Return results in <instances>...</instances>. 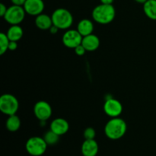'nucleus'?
I'll return each mask as SVG.
<instances>
[{"instance_id": "obj_1", "label": "nucleus", "mask_w": 156, "mask_h": 156, "mask_svg": "<svg viewBox=\"0 0 156 156\" xmlns=\"http://www.w3.org/2000/svg\"><path fill=\"white\" fill-rule=\"evenodd\" d=\"M127 129L126 123L123 119L114 117L107 123L105 127V133L108 139L117 140L125 135Z\"/></svg>"}, {"instance_id": "obj_2", "label": "nucleus", "mask_w": 156, "mask_h": 156, "mask_svg": "<svg viewBox=\"0 0 156 156\" xmlns=\"http://www.w3.org/2000/svg\"><path fill=\"white\" fill-rule=\"evenodd\" d=\"M116 15V11L113 5L101 4L92 11V18L97 23L108 24L112 22Z\"/></svg>"}, {"instance_id": "obj_3", "label": "nucleus", "mask_w": 156, "mask_h": 156, "mask_svg": "<svg viewBox=\"0 0 156 156\" xmlns=\"http://www.w3.org/2000/svg\"><path fill=\"white\" fill-rule=\"evenodd\" d=\"M53 24L59 29H68L73 23V17L71 12L66 9H57L51 16Z\"/></svg>"}, {"instance_id": "obj_4", "label": "nucleus", "mask_w": 156, "mask_h": 156, "mask_svg": "<svg viewBox=\"0 0 156 156\" xmlns=\"http://www.w3.org/2000/svg\"><path fill=\"white\" fill-rule=\"evenodd\" d=\"M48 145L44 138L33 136L28 139L25 145L26 150L29 155L32 156H41L45 153Z\"/></svg>"}, {"instance_id": "obj_5", "label": "nucleus", "mask_w": 156, "mask_h": 156, "mask_svg": "<svg viewBox=\"0 0 156 156\" xmlns=\"http://www.w3.org/2000/svg\"><path fill=\"white\" fill-rule=\"evenodd\" d=\"M19 103L16 98L10 94H2L0 98V111L8 116L14 115L18 111Z\"/></svg>"}, {"instance_id": "obj_6", "label": "nucleus", "mask_w": 156, "mask_h": 156, "mask_svg": "<svg viewBox=\"0 0 156 156\" xmlns=\"http://www.w3.org/2000/svg\"><path fill=\"white\" fill-rule=\"evenodd\" d=\"M25 10L23 6L13 5L8 8L5 15L3 17L4 19L11 25L19 24L23 21L25 17Z\"/></svg>"}, {"instance_id": "obj_7", "label": "nucleus", "mask_w": 156, "mask_h": 156, "mask_svg": "<svg viewBox=\"0 0 156 156\" xmlns=\"http://www.w3.org/2000/svg\"><path fill=\"white\" fill-rule=\"evenodd\" d=\"M83 37L77 30H69L62 36V43L68 48L75 49L82 44Z\"/></svg>"}, {"instance_id": "obj_8", "label": "nucleus", "mask_w": 156, "mask_h": 156, "mask_svg": "<svg viewBox=\"0 0 156 156\" xmlns=\"http://www.w3.org/2000/svg\"><path fill=\"white\" fill-rule=\"evenodd\" d=\"M34 115L41 121H47L52 115L51 106L44 101H41L35 104L34 108Z\"/></svg>"}, {"instance_id": "obj_9", "label": "nucleus", "mask_w": 156, "mask_h": 156, "mask_svg": "<svg viewBox=\"0 0 156 156\" xmlns=\"http://www.w3.org/2000/svg\"><path fill=\"white\" fill-rule=\"evenodd\" d=\"M104 111L109 117H118L123 111V106L119 101L114 98H109L104 105Z\"/></svg>"}, {"instance_id": "obj_10", "label": "nucleus", "mask_w": 156, "mask_h": 156, "mask_svg": "<svg viewBox=\"0 0 156 156\" xmlns=\"http://www.w3.org/2000/svg\"><path fill=\"white\" fill-rule=\"evenodd\" d=\"M44 6L43 0H26L23 7L26 13L33 16H37L42 14L44 10Z\"/></svg>"}, {"instance_id": "obj_11", "label": "nucleus", "mask_w": 156, "mask_h": 156, "mask_svg": "<svg viewBox=\"0 0 156 156\" xmlns=\"http://www.w3.org/2000/svg\"><path fill=\"white\" fill-rule=\"evenodd\" d=\"M69 129V125L67 120L62 118H56L50 123V129L59 136L66 133Z\"/></svg>"}, {"instance_id": "obj_12", "label": "nucleus", "mask_w": 156, "mask_h": 156, "mask_svg": "<svg viewBox=\"0 0 156 156\" xmlns=\"http://www.w3.org/2000/svg\"><path fill=\"white\" fill-rule=\"evenodd\" d=\"M98 145L94 140H85L82 145L83 156H96L98 152Z\"/></svg>"}, {"instance_id": "obj_13", "label": "nucleus", "mask_w": 156, "mask_h": 156, "mask_svg": "<svg viewBox=\"0 0 156 156\" xmlns=\"http://www.w3.org/2000/svg\"><path fill=\"white\" fill-rule=\"evenodd\" d=\"M82 44L86 51H94L99 47L100 40L96 35L91 34L88 36L83 37Z\"/></svg>"}, {"instance_id": "obj_14", "label": "nucleus", "mask_w": 156, "mask_h": 156, "mask_svg": "<svg viewBox=\"0 0 156 156\" xmlns=\"http://www.w3.org/2000/svg\"><path fill=\"white\" fill-rule=\"evenodd\" d=\"M35 24L41 30H50L53 25V20L51 17L46 14H41L35 18Z\"/></svg>"}, {"instance_id": "obj_15", "label": "nucleus", "mask_w": 156, "mask_h": 156, "mask_svg": "<svg viewBox=\"0 0 156 156\" xmlns=\"http://www.w3.org/2000/svg\"><path fill=\"white\" fill-rule=\"evenodd\" d=\"M77 30L82 37L91 34L94 30V24L89 19H82L77 25Z\"/></svg>"}, {"instance_id": "obj_16", "label": "nucleus", "mask_w": 156, "mask_h": 156, "mask_svg": "<svg viewBox=\"0 0 156 156\" xmlns=\"http://www.w3.org/2000/svg\"><path fill=\"white\" fill-rule=\"evenodd\" d=\"M143 11L148 18L156 21V0H147L143 4Z\"/></svg>"}, {"instance_id": "obj_17", "label": "nucleus", "mask_w": 156, "mask_h": 156, "mask_svg": "<svg viewBox=\"0 0 156 156\" xmlns=\"http://www.w3.org/2000/svg\"><path fill=\"white\" fill-rule=\"evenodd\" d=\"M7 36L10 41L18 42L23 36V30L18 24L12 25L7 31Z\"/></svg>"}, {"instance_id": "obj_18", "label": "nucleus", "mask_w": 156, "mask_h": 156, "mask_svg": "<svg viewBox=\"0 0 156 156\" xmlns=\"http://www.w3.org/2000/svg\"><path fill=\"white\" fill-rule=\"evenodd\" d=\"M5 126L8 130L10 132H15V131L18 130L21 126L20 118L15 114L9 116V118L6 120Z\"/></svg>"}, {"instance_id": "obj_19", "label": "nucleus", "mask_w": 156, "mask_h": 156, "mask_svg": "<svg viewBox=\"0 0 156 156\" xmlns=\"http://www.w3.org/2000/svg\"><path fill=\"white\" fill-rule=\"evenodd\" d=\"M59 136L57 135L56 133H55L54 132L50 129V131H47L45 134H44V139L46 141L47 144L48 146H53V145L56 144L59 141Z\"/></svg>"}, {"instance_id": "obj_20", "label": "nucleus", "mask_w": 156, "mask_h": 156, "mask_svg": "<svg viewBox=\"0 0 156 156\" xmlns=\"http://www.w3.org/2000/svg\"><path fill=\"white\" fill-rule=\"evenodd\" d=\"M9 42L10 40L9 39L6 34H0V54L3 55L9 50Z\"/></svg>"}, {"instance_id": "obj_21", "label": "nucleus", "mask_w": 156, "mask_h": 156, "mask_svg": "<svg viewBox=\"0 0 156 156\" xmlns=\"http://www.w3.org/2000/svg\"><path fill=\"white\" fill-rule=\"evenodd\" d=\"M83 135L85 140H94L96 132L92 127H88L85 129Z\"/></svg>"}, {"instance_id": "obj_22", "label": "nucleus", "mask_w": 156, "mask_h": 156, "mask_svg": "<svg viewBox=\"0 0 156 156\" xmlns=\"http://www.w3.org/2000/svg\"><path fill=\"white\" fill-rule=\"evenodd\" d=\"M75 52H76V53L78 56H83L85 53V52H86V50L82 46V44H80V45H79L75 48Z\"/></svg>"}, {"instance_id": "obj_23", "label": "nucleus", "mask_w": 156, "mask_h": 156, "mask_svg": "<svg viewBox=\"0 0 156 156\" xmlns=\"http://www.w3.org/2000/svg\"><path fill=\"white\" fill-rule=\"evenodd\" d=\"M7 9L8 8L6 7L3 3H1V4H0V16L4 17L6 12H7Z\"/></svg>"}, {"instance_id": "obj_24", "label": "nucleus", "mask_w": 156, "mask_h": 156, "mask_svg": "<svg viewBox=\"0 0 156 156\" xmlns=\"http://www.w3.org/2000/svg\"><path fill=\"white\" fill-rule=\"evenodd\" d=\"M18 47V43L16 41H10L9 42V50H15Z\"/></svg>"}, {"instance_id": "obj_25", "label": "nucleus", "mask_w": 156, "mask_h": 156, "mask_svg": "<svg viewBox=\"0 0 156 156\" xmlns=\"http://www.w3.org/2000/svg\"><path fill=\"white\" fill-rule=\"evenodd\" d=\"M12 3L15 5L18 6H24V3H25L26 0H10Z\"/></svg>"}, {"instance_id": "obj_26", "label": "nucleus", "mask_w": 156, "mask_h": 156, "mask_svg": "<svg viewBox=\"0 0 156 156\" xmlns=\"http://www.w3.org/2000/svg\"><path fill=\"white\" fill-rule=\"evenodd\" d=\"M58 30H59V28H58L57 27H56L55 25H53V24L50 28V31L52 34H56L58 32Z\"/></svg>"}, {"instance_id": "obj_27", "label": "nucleus", "mask_w": 156, "mask_h": 156, "mask_svg": "<svg viewBox=\"0 0 156 156\" xmlns=\"http://www.w3.org/2000/svg\"><path fill=\"white\" fill-rule=\"evenodd\" d=\"M101 4L105 5H112L114 2V0H100Z\"/></svg>"}, {"instance_id": "obj_28", "label": "nucleus", "mask_w": 156, "mask_h": 156, "mask_svg": "<svg viewBox=\"0 0 156 156\" xmlns=\"http://www.w3.org/2000/svg\"><path fill=\"white\" fill-rule=\"evenodd\" d=\"M137 3H140V4H144L145 2H146L147 0H135Z\"/></svg>"}]
</instances>
